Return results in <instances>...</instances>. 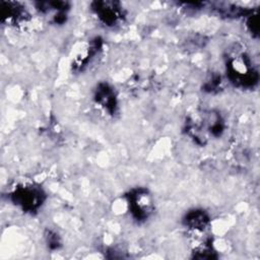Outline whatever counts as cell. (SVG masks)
I'll return each mask as SVG.
<instances>
[{"mask_svg": "<svg viewBox=\"0 0 260 260\" xmlns=\"http://www.w3.org/2000/svg\"><path fill=\"white\" fill-rule=\"evenodd\" d=\"M225 72L230 82L242 89H252L258 84L259 74L250 56L235 46L225 55Z\"/></svg>", "mask_w": 260, "mask_h": 260, "instance_id": "1", "label": "cell"}, {"mask_svg": "<svg viewBox=\"0 0 260 260\" xmlns=\"http://www.w3.org/2000/svg\"><path fill=\"white\" fill-rule=\"evenodd\" d=\"M224 129L225 124L222 116L213 110L197 113L185 122L186 134L199 145H205L211 137H220Z\"/></svg>", "mask_w": 260, "mask_h": 260, "instance_id": "2", "label": "cell"}, {"mask_svg": "<svg viewBox=\"0 0 260 260\" xmlns=\"http://www.w3.org/2000/svg\"><path fill=\"white\" fill-rule=\"evenodd\" d=\"M46 193L37 184H20L9 194L10 201L20 210L28 213L37 212L46 200Z\"/></svg>", "mask_w": 260, "mask_h": 260, "instance_id": "3", "label": "cell"}, {"mask_svg": "<svg viewBox=\"0 0 260 260\" xmlns=\"http://www.w3.org/2000/svg\"><path fill=\"white\" fill-rule=\"evenodd\" d=\"M128 210L132 218L137 222H144L153 212V200L146 188L138 187L126 194Z\"/></svg>", "mask_w": 260, "mask_h": 260, "instance_id": "4", "label": "cell"}, {"mask_svg": "<svg viewBox=\"0 0 260 260\" xmlns=\"http://www.w3.org/2000/svg\"><path fill=\"white\" fill-rule=\"evenodd\" d=\"M91 10L98 20L108 27L121 24L126 17L125 10L118 1H94L91 3Z\"/></svg>", "mask_w": 260, "mask_h": 260, "instance_id": "5", "label": "cell"}, {"mask_svg": "<svg viewBox=\"0 0 260 260\" xmlns=\"http://www.w3.org/2000/svg\"><path fill=\"white\" fill-rule=\"evenodd\" d=\"M29 17V13L25 6L15 1L0 2V18L2 23L8 25H19L25 22Z\"/></svg>", "mask_w": 260, "mask_h": 260, "instance_id": "6", "label": "cell"}, {"mask_svg": "<svg viewBox=\"0 0 260 260\" xmlns=\"http://www.w3.org/2000/svg\"><path fill=\"white\" fill-rule=\"evenodd\" d=\"M95 104L108 115L114 116L118 110V100L115 89L107 82H100L93 93Z\"/></svg>", "mask_w": 260, "mask_h": 260, "instance_id": "7", "label": "cell"}, {"mask_svg": "<svg viewBox=\"0 0 260 260\" xmlns=\"http://www.w3.org/2000/svg\"><path fill=\"white\" fill-rule=\"evenodd\" d=\"M103 41L100 37L91 39L73 58L72 69L75 72L83 71L92 61V59L101 52Z\"/></svg>", "mask_w": 260, "mask_h": 260, "instance_id": "8", "label": "cell"}, {"mask_svg": "<svg viewBox=\"0 0 260 260\" xmlns=\"http://www.w3.org/2000/svg\"><path fill=\"white\" fill-rule=\"evenodd\" d=\"M36 9L44 14H52L51 20L55 24H63L67 20L70 5L66 1H41L36 3Z\"/></svg>", "mask_w": 260, "mask_h": 260, "instance_id": "9", "label": "cell"}, {"mask_svg": "<svg viewBox=\"0 0 260 260\" xmlns=\"http://www.w3.org/2000/svg\"><path fill=\"white\" fill-rule=\"evenodd\" d=\"M183 224L190 234L205 233L209 230L210 217L205 210L194 208L185 214Z\"/></svg>", "mask_w": 260, "mask_h": 260, "instance_id": "10", "label": "cell"}, {"mask_svg": "<svg viewBox=\"0 0 260 260\" xmlns=\"http://www.w3.org/2000/svg\"><path fill=\"white\" fill-rule=\"evenodd\" d=\"M222 78L219 74L217 73H212L205 81L203 84V90L209 93H214L222 89Z\"/></svg>", "mask_w": 260, "mask_h": 260, "instance_id": "11", "label": "cell"}, {"mask_svg": "<svg viewBox=\"0 0 260 260\" xmlns=\"http://www.w3.org/2000/svg\"><path fill=\"white\" fill-rule=\"evenodd\" d=\"M246 26L249 30V32L253 37H258V30H259V19H258V13L257 11H251L246 17Z\"/></svg>", "mask_w": 260, "mask_h": 260, "instance_id": "12", "label": "cell"}, {"mask_svg": "<svg viewBox=\"0 0 260 260\" xmlns=\"http://www.w3.org/2000/svg\"><path fill=\"white\" fill-rule=\"evenodd\" d=\"M45 239L46 243L48 245V248L51 250H57L61 246V241L58 236V234L54 231L48 230L45 234Z\"/></svg>", "mask_w": 260, "mask_h": 260, "instance_id": "13", "label": "cell"}]
</instances>
